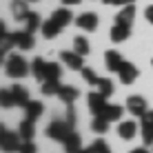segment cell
I'll use <instances>...</instances> for the list:
<instances>
[{
	"mask_svg": "<svg viewBox=\"0 0 153 153\" xmlns=\"http://www.w3.org/2000/svg\"><path fill=\"white\" fill-rule=\"evenodd\" d=\"M4 71L9 78H25L29 73V65L20 53H9L4 56Z\"/></svg>",
	"mask_w": 153,
	"mask_h": 153,
	"instance_id": "cell-1",
	"label": "cell"
},
{
	"mask_svg": "<svg viewBox=\"0 0 153 153\" xmlns=\"http://www.w3.org/2000/svg\"><path fill=\"white\" fill-rule=\"evenodd\" d=\"M71 131H73V126L67 122V120H53V122L47 126V135H49L51 140H56V142H65Z\"/></svg>",
	"mask_w": 153,
	"mask_h": 153,
	"instance_id": "cell-2",
	"label": "cell"
},
{
	"mask_svg": "<svg viewBox=\"0 0 153 153\" xmlns=\"http://www.w3.org/2000/svg\"><path fill=\"white\" fill-rule=\"evenodd\" d=\"M20 133H13V131H9L7 126H2L0 129V146H2L4 153H16L20 151Z\"/></svg>",
	"mask_w": 153,
	"mask_h": 153,
	"instance_id": "cell-3",
	"label": "cell"
},
{
	"mask_svg": "<svg viewBox=\"0 0 153 153\" xmlns=\"http://www.w3.org/2000/svg\"><path fill=\"white\" fill-rule=\"evenodd\" d=\"M11 42L16 47H18V49H22V51H29V49H33V33H31V31H11Z\"/></svg>",
	"mask_w": 153,
	"mask_h": 153,
	"instance_id": "cell-4",
	"label": "cell"
},
{
	"mask_svg": "<svg viewBox=\"0 0 153 153\" xmlns=\"http://www.w3.org/2000/svg\"><path fill=\"white\" fill-rule=\"evenodd\" d=\"M138 76H140V71H138V67L135 65H131V62H122V67L118 69V78H120V82L122 84H133L135 80H138Z\"/></svg>",
	"mask_w": 153,
	"mask_h": 153,
	"instance_id": "cell-5",
	"label": "cell"
},
{
	"mask_svg": "<svg viewBox=\"0 0 153 153\" xmlns=\"http://www.w3.org/2000/svg\"><path fill=\"white\" fill-rule=\"evenodd\" d=\"M84 56H80L78 51H62L60 53V60L65 62L69 69H73V71H82L84 69V60H82Z\"/></svg>",
	"mask_w": 153,
	"mask_h": 153,
	"instance_id": "cell-6",
	"label": "cell"
},
{
	"mask_svg": "<svg viewBox=\"0 0 153 153\" xmlns=\"http://www.w3.org/2000/svg\"><path fill=\"white\" fill-rule=\"evenodd\" d=\"M126 111L142 118V115L149 111V109H146V100L142 96H129V100H126Z\"/></svg>",
	"mask_w": 153,
	"mask_h": 153,
	"instance_id": "cell-7",
	"label": "cell"
},
{
	"mask_svg": "<svg viewBox=\"0 0 153 153\" xmlns=\"http://www.w3.org/2000/svg\"><path fill=\"white\" fill-rule=\"evenodd\" d=\"M76 25L80 27L82 31H96L98 29V25H100V20H98V16L96 13H91V11H84L80 13L76 18Z\"/></svg>",
	"mask_w": 153,
	"mask_h": 153,
	"instance_id": "cell-8",
	"label": "cell"
},
{
	"mask_svg": "<svg viewBox=\"0 0 153 153\" xmlns=\"http://www.w3.org/2000/svg\"><path fill=\"white\" fill-rule=\"evenodd\" d=\"M87 102H89V109H91L93 115H100V113H102V109L107 107V98H104L98 89H96V91H91V93L87 96Z\"/></svg>",
	"mask_w": 153,
	"mask_h": 153,
	"instance_id": "cell-9",
	"label": "cell"
},
{
	"mask_svg": "<svg viewBox=\"0 0 153 153\" xmlns=\"http://www.w3.org/2000/svg\"><path fill=\"white\" fill-rule=\"evenodd\" d=\"M122 62H124V58L120 56L115 49H109L107 53H104V65H107V69L111 73H118V69L122 67Z\"/></svg>",
	"mask_w": 153,
	"mask_h": 153,
	"instance_id": "cell-10",
	"label": "cell"
},
{
	"mask_svg": "<svg viewBox=\"0 0 153 153\" xmlns=\"http://www.w3.org/2000/svg\"><path fill=\"white\" fill-rule=\"evenodd\" d=\"M133 20H135V4H126V7H122L118 11V16H115V22L126 25V27H131Z\"/></svg>",
	"mask_w": 153,
	"mask_h": 153,
	"instance_id": "cell-11",
	"label": "cell"
},
{
	"mask_svg": "<svg viewBox=\"0 0 153 153\" xmlns=\"http://www.w3.org/2000/svg\"><path fill=\"white\" fill-rule=\"evenodd\" d=\"M124 109H126V107H122V104H109V102H107V107L102 109V113H100V115H102V118H107L109 122H118V120L122 118Z\"/></svg>",
	"mask_w": 153,
	"mask_h": 153,
	"instance_id": "cell-12",
	"label": "cell"
},
{
	"mask_svg": "<svg viewBox=\"0 0 153 153\" xmlns=\"http://www.w3.org/2000/svg\"><path fill=\"white\" fill-rule=\"evenodd\" d=\"M42 113H45V104H42L40 100H29V104L25 107V118L27 120H33L36 122Z\"/></svg>",
	"mask_w": 153,
	"mask_h": 153,
	"instance_id": "cell-13",
	"label": "cell"
},
{
	"mask_svg": "<svg viewBox=\"0 0 153 153\" xmlns=\"http://www.w3.org/2000/svg\"><path fill=\"white\" fill-rule=\"evenodd\" d=\"M31 11H29V2L27 0H11V16L16 20H22L25 22V18H27Z\"/></svg>",
	"mask_w": 153,
	"mask_h": 153,
	"instance_id": "cell-14",
	"label": "cell"
},
{
	"mask_svg": "<svg viewBox=\"0 0 153 153\" xmlns=\"http://www.w3.org/2000/svg\"><path fill=\"white\" fill-rule=\"evenodd\" d=\"M109 36H111V42H124V40H129V36H131V27L115 22L111 27V31H109Z\"/></svg>",
	"mask_w": 153,
	"mask_h": 153,
	"instance_id": "cell-15",
	"label": "cell"
},
{
	"mask_svg": "<svg viewBox=\"0 0 153 153\" xmlns=\"http://www.w3.org/2000/svg\"><path fill=\"white\" fill-rule=\"evenodd\" d=\"M11 93H13V100H16V107H27V104H29V91H27V89H25L22 87V84H13V87H11Z\"/></svg>",
	"mask_w": 153,
	"mask_h": 153,
	"instance_id": "cell-16",
	"label": "cell"
},
{
	"mask_svg": "<svg viewBox=\"0 0 153 153\" xmlns=\"http://www.w3.org/2000/svg\"><path fill=\"white\" fill-rule=\"evenodd\" d=\"M51 20H56V22L60 25L62 29H65L67 25H71V20H73V13H71V9H69V7H62V9H56V11H53Z\"/></svg>",
	"mask_w": 153,
	"mask_h": 153,
	"instance_id": "cell-17",
	"label": "cell"
},
{
	"mask_svg": "<svg viewBox=\"0 0 153 153\" xmlns=\"http://www.w3.org/2000/svg\"><path fill=\"white\" fill-rule=\"evenodd\" d=\"M78 96H80V91H78L76 87H69V84H62L60 93H58V98H60L65 104H73L78 100Z\"/></svg>",
	"mask_w": 153,
	"mask_h": 153,
	"instance_id": "cell-18",
	"label": "cell"
},
{
	"mask_svg": "<svg viewBox=\"0 0 153 153\" xmlns=\"http://www.w3.org/2000/svg\"><path fill=\"white\" fill-rule=\"evenodd\" d=\"M138 133V124L135 122H120L118 124V135L122 140H133Z\"/></svg>",
	"mask_w": 153,
	"mask_h": 153,
	"instance_id": "cell-19",
	"label": "cell"
},
{
	"mask_svg": "<svg viewBox=\"0 0 153 153\" xmlns=\"http://www.w3.org/2000/svg\"><path fill=\"white\" fill-rule=\"evenodd\" d=\"M31 73H33L36 80L45 82V73H47V62L42 60V58H33V62H31Z\"/></svg>",
	"mask_w": 153,
	"mask_h": 153,
	"instance_id": "cell-20",
	"label": "cell"
},
{
	"mask_svg": "<svg viewBox=\"0 0 153 153\" xmlns=\"http://www.w3.org/2000/svg\"><path fill=\"white\" fill-rule=\"evenodd\" d=\"M62 144H65V151H67V153H76V151H80V149H82V144H80V135H78L76 131H71Z\"/></svg>",
	"mask_w": 153,
	"mask_h": 153,
	"instance_id": "cell-21",
	"label": "cell"
},
{
	"mask_svg": "<svg viewBox=\"0 0 153 153\" xmlns=\"http://www.w3.org/2000/svg\"><path fill=\"white\" fill-rule=\"evenodd\" d=\"M18 133H20V138H22V140H33V133H36L33 120H27V118H25L22 122H20V126H18Z\"/></svg>",
	"mask_w": 153,
	"mask_h": 153,
	"instance_id": "cell-22",
	"label": "cell"
},
{
	"mask_svg": "<svg viewBox=\"0 0 153 153\" xmlns=\"http://www.w3.org/2000/svg\"><path fill=\"white\" fill-rule=\"evenodd\" d=\"M60 31H62V27L56 22V20L49 18L47 22H42V36H45V38H56Z\"/></svg>",
	"mask_w": 153,
	"mask_h": 153,
	"instance_id": "cell-23",
	"label": "cell"
},
{
	"mask_svg": "<svg viewBox=\"0 0 153 153\" xmlns=\"http://www.w3.org/2000/svg\"><path fill=\"white\" fill-rule=\"evenodd\" d=\"M60 89H62L60 80H47V82H42L40 91H42V96H58Z\"/></svg>",
	"mask_w": 153,
	"mask_h": 153,
	"instance_id": "cell-24",
	"label": "cell"
},
{
	"mask_svg": "<svg viewBox=\"0 0 153 153\" xmlns=\"http://www.w3.org/2000/svg\"><path fill=\"white\" fill-rule=\"evenodd\" d=\"M25 29L31 31V33H33L36 29H42V18H40L36 11H31L27 18H25Z\"/></svg>",
	"mask_w": 153,
	"mask_h": 153,
	"instance_id": "cell-25",
	"label": "cell"
},
{
	"mask_svg": "<svg viewBox=\"0 0 153 153\" xmlns=\"http://www.w3.org/2000/svg\"><path fill=\"white\" fill-rule=\"evenodd\" d=\"M73 51H78L80 56H89V51H91L89 40L84 38V36H76V38H73Z\"/></svg>",
	"mask_w": 153,
	"mask_h": 153,
	"instance_id": "cell-26",
	"label": "cell"
},
{
	"mask_svg": "<svg viewBox=\"0 0 153 153\" xmlns=\"http://www.w3.org/2000/svg\"><path fill=\"white\" fill-rule=\"evenodd\" d=\"M62 76V67L58 62H47V73H45V82L47 80H60Z\"/></svg>",
	"mask_w": 153,
	"mask_h": 153,
	"instance_id": "cell-27",
	"label": "cell"
},
{
	"mask_svg": "<svg viewBox=\"0 0 153 153\" xmlns=\"http://www.w3.org/2000/svg\"><path fill=\"white\" fill-rule=\"evenodd\" d=\"M0 104H2V109H11V107H16V100H13L11 89H2V93H0Z\"/></svg>",
	"mask_w": 153,
	"mask_h": 153,
	"instance_id": "cell-28",
	"label": "cell"
},
{
	"mask_svg": "<svg viewBox=\"0 0 153 153\" xmlns=\"http://www.w3.org/2000/svg\"><path fill=\"white\" fill-rule=\"evenodd\" d=\"M91 129L96 131V133H104V131L109 129V120L102 118V115H96V118H93V122H91Z\"/></svg>",
	"mask_w": 153,
	"mask_h": 153,
	"instance_id": "cell-29",
	"label": "cell"
},
{
	"mask_svg": "<svg viewBox=\"0 0 153 153\" xmlns=\"http://www.w3.org/2000/svg\"><path fill=\"white\" fill-rule=\"evenodd\" d=\"M80 73H82V78H84V82H87V84H91V87H98L100 78L96 76V71H93V69H89V67H84V69H82Z\"/></svg>",
	"mask_w": 153,
	"mask_h": 153,
	"instance_id": "cell-30",
	"label": "cell"
},
{
	"mask_svg": "<svg viewBox=\"0 0 153 153\" xmlns=\"http://www.w3.org/2000/svg\"><path fill=\"white\" fill-rule=\"evenodd\" d=\"M98 91L102 93L104 98H109L113 93V82L111 80H107V78H100V82H98Z\"/></svg>",
	"mask_w": 153,
	"mask_h": 153,
	"instance_id": "cell-31",
	"label": "cell"
},
{
	"mask_svg": "<svg viewBox=\"0 0 153 153\" xmlns=\"http://www.w3.org/2000/svg\"><path fill=\"white\" fill-rule=\"evenodd\" d=\"M140 131H142V142H144V146H151L153 144V126L140 124Z\"/></svg>",
	"mask_w": 153,
	"mask_h": 153,
	"instance_id": "cell-32",
	"label": "cell"
},
{
	"mask_svg": "<svg viewBox=\"0 0 153 153\" xmlns=\"http://www.w3.org/2000/svg\"><path fill=\"white\" fill-rule=\"evenodd\" d=\"M91 149L96 151V153H111V149H109V144H107V142H104L102 138L93 142V144H91Z\"/></svg>",
	"mask_w": 153,
	"mask_h": 153,
	"instance_id": "cell-33",
	"label": "cell"
},
{
	"mask_svg": "<svg viewBox=\"0 0 153 153\" xmlns=\"http://www.w3.org/2000/svg\"><path fill=\"white\" fill-rule=\"evenodd\" d=\"M36 151H38V149H36L33 142H31V140H25L22 144H20V151H18V153H36Z\"/></svg>",
	"mask_w": 153,
	"mask_h": 153,
	"instance_id": "cell-34",
	"label": "cell"
},
{
	"mask_svg": "<svg viewBox=\"0 0 153 153\" xmlns=\"http://www.w3.org/2000/svg\"><path fill=\"white\" fill-rule=\"evenodd\" d=\"M67 122H69L71 126H76V109H73V104H67Z\"/></svg>",
	"mask_w": 153,
	"mask_h": 153,
	"instance_id": "cell-35",
	"label": "cell"
},
{
	"mask_svg": "<svg viewBox=\"0 0 153 153\" xmlns=\"http://www.w3.org/2000/svg\"><path fill=\"white\" fill-rule=\"evenodd\" d=\"M140 120H142V124H149V126H153V111H146Z\"/></svg>",
	"mask_w": 153,
	"mask_h": 153,
	"instance_id": "cell-36",
	"label": "cell"
},
{
	"mask_svg": "<svg viewBox=\"0 0 153 153\" xmlns=\"http://www.w3.org/2000/svg\"><path fill=\"white\" fill-rule=\"evenodd\" d=\"M144 18L149 20V22L153 25V4H149V7H146V11H144Z\"/></svg>",
	"mask_w": 153,
	"mask_h": 153,
	"instance_id": "cell-37",
	"label": "cell"
},
{
	"mask_svg": "<svg viewBox=\"0 0 153 153\" xmlns=\"http://www.w3.org/2000/svg\"><path fill=\"white\" fill-rule=\"evenodd\" d=\"M82 0H62V4L65 7H76V4H80Z\"/></svg>",
	"mask_w": 153,
	"mask_h": 153,
	"instance_id": "cell-38",
	"label": "cell"
},
{
	"mask_svg": "<svg viewBox=\"0 0 153 153\" xmlns=\"http://www.w3.org/2000/svg\"><path fill=\"white\" fill-rule=\"evenodd\" d=\"M118 7H126V4H135V0H118Z\"/></svg>",
	"mask_w": 153,
	"mask_h": 153,
	"instance_id": "cell-39",
	"label": "cell"
},
{
	"mask_svg": "<svg viewBox=\"0 0 153 153\" xmlns=\"http://www.w3.org/2000/svg\"><path fill=\"white\" fill-rule=\"evenodd\" d=\"M129 153H151L149 149H131Z\"/></svg>",
	"mask_w": 153,
	"mask_h": 153,
	"instance_id": "cell-40",
	"label": "cell"
},
{
	"mask_svg": "<svg viewBox=\"0 0 153 153\" xmlns=\"http://www.w3.org/2000/svg\"><path fill=\"white\" fill-rule=\"evenodd\" d=\"M76 153H96V151H93L91 146H89V149H80V151H76Z\"/></svg>",
	"mask_w": 153,
	"mask_h": 153,
	"instance_id": "cell-41",
	"label": "cell"
},
{
	"mask_svg": "<svg viewBox=\"0 0 153 153\" xmlns=\"http://www.w3.org/2000/svg\"><path fill=\"white\" fill-rule=\"evenodd\" d=\"M102 2H104V4H115L118 0H102Z\"/></svg>",
	"mask_w": 153,
	"mask_h": 153,
	"instance_id": "cell-42",
	"label": "cell"
},
{
	"mask_svg": "<svg viewBox=\"0 0 153 153\" xmlns=\"http://www.w3.org/2000/svg\"><path fill=\"white\" fill-rule=\"evenodd\" d=\"M27 2H38V0H27Z\"/></svg>",
	"mask_w": 153,
	"mask_h": 153,
	"instance_id": "cell-43",
	"label": "cell"
},
{
	"mask_svg": "<svg viewBox=\"0 0 153 153\" xmlns=\"http://www.w3.org/2000/svg\"><path fill=\"white\" fill-rule=\"evenodd\" d=\"M151 65H153V60H151Z\"/></svg>",
	"mask_w": 153,
	"mask_h": 153,
	"instance_id": "cell-44",
	"label": "cell"
}]
</instances>
